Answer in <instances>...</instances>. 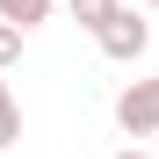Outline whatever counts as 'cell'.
Wrapping results in <instances>:
<instances>
[{
  "label": "cell",
  "mask_w": 159,
  "mask_h": 159,
  "mask_svg": "<svg viewBox=\"0 0 159 159\" xmlns=\"http://www.w3.org/2000/svg\"><path fill=\"white\" fill-rule=\"evenodd\" d=\"M15 138H22V109H15V94H7V101H0V152H7Z\"/></svg>",
  "instance_id": "277c9868"
},
{
  "label": "cell",
  "mask_w": 159,
  "mask_h": 159,
  "mask_svg": "<svg viewBox=\"0 0 159 159\" xmlns=\"http://www.w3.org/2000/svg\"><path fill=\"white\" fill-rule=\"evenodd\" d=\"M15 58H22V29H15V22H0V72H7Z\"/></svg>",
  "instance_id": "5b68a950"
},
{
  "label": "cell",
  "mask_w": 159,
  "mask_h": 159,
  "mask_svg": "<svg viewBox=\"0 0 159 159\" xmlns=\"http://www.w3.org/2000/svg\"><path fill=\"white\" fill-rule=\"evenodd\" d=\"M87 29H94V43H101V58H116V65H138L145 51H152V22H145L138 7H123V0H109Z\"/></svg>",
  "instance_id": "6da1fadb"
},
{
  "label": "cell",
  "mask_w": 159,
  "mask_h": 159,
  "mask_svg": "<svg viewBox=\"0 0 159 159\" xmlns=\"http://www.w3.org/2000/svg\"><path fill=\"white\" fill-rule=\"evenodd\" d=\"M51 7H58V0H0V22H15V29H36V22H51Z\"/></svg>",
  "instance_id": "3957f363"
},
{
  "label": "cell",
  "mask_w": 159,
  "mask_h": 159,
  "mask_svg": "<svg viewBox=\"0 0 159 159\" xmlns=\"http://www.w3.org/2000/svg\"><path fill=\"white\" fill-rule=\"evenodd\" d=\"M116 159H152V152H145V138H138V145H130V152H116Z\"/></svg>",
  "instance_id": "8992f818"
},
{
  "label": "cell",
  "mask_w": 159,
  "mask_h": 159,
  "mask_svg": "<svg viewBox=\"0 0 159 159\" xmlns=\"http://www.w3.org/2000/svg\"><path fill=\"white\" fill-rule=\"evenodd\" d=\"M138 7H152V15H159V0H138Z\"/></svg>",
  "instance_id": "52a82bcc"
},
{
  "label": "cell",
  "mask_w": 159,
  "mask_h": 159,
  "mask_svg": "<svg viewBox=\"0 0 159 159\" xmlns=\"http://www.w3.org/2000/svg\"><path fill=\"white\" fill-rule=\"evenodd\" d=\"M116 130L123 138H159V80H130L116 94Z\"/></svg>",
  "instance_id": "7a4b0ae2"
},
{
  "label": "cell",
  "mask_w": 159,
  "mask_h": 159,
  "mask_svg": "<svg viewBox=\"0 0 159 159\" xmlns=\"http://www.w3.org/2000/svg\"><path fill=\"white\" fill-rule=\"evenodd\" d=\"M0 101H7V87H0Z\"/></svg>",
  "instance_id": "ba28073f"
}]
</instances>
